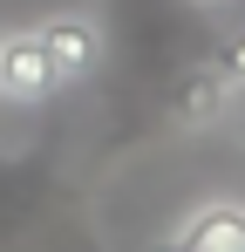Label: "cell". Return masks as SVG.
<instances>
[{
	"label": "cell",
	"instance_id": "obj_1",
	"mask_svg": "<svg viewBox=\"0 0 245 252\" xmlns=\"http://www.w3.org/2000/svg\"><path fill=\"white\" fill-rule=\"evenodd\" d=\"M34 41H41V55H48V68H55V89H75V82H89V75L102 68V28L82 21V14H48V21H34Z\"/></svg>",
	"mask_w": 245,
	"mask_h": 252
},
{
	"label": "cell",
	"instance_id": "obj_2",
	"mask_svg": "<svg viewBox=\"0 0 245 252\" xmlns=\"http://www.w3.org/2000/svg\"><path fill=\"white\" fill-rule=\"evenodd\" d=\"M163 252H245V198L218 191V198H198L170 225Z\"/></svg>",
	"mask_w": 245,
	"mask_h": 252
},
{
	"label": "cell",
	"instance_id": "obj_3",
	"mask_svg": "<svg viewBox=\"0 0 245 252\" xmlns=\"http://www.w3.org/2000/svg\"><path fill=\"white\" fill-rule=\"evenodd\" d=\"M61 89H55V68H48V55H41L34 28H14V34H0V102L7 109H41V102H55Z\"/></svg>",
	"mask_w": 245,
	"mask_h": 252
},
{
	"label": "cell",
	"instance_id": "obj_4",
	"mask_svg": "<svg viewBox=\"0 0 245 252\" xmlns=\"http://www.w3.org/2000/svg\"><path fill=\"white\" fill-rule=\"evenodd\" d=\"M211 62L225 68L232 89H245V34H218V41H211Z\"/></svg>",
	"mask_w": 245,
	"mask_h": 252
},
{
	"label": "cell",
	"instance_id": "obj_5",
	"mask_svg": "<svg viewBox=\"0 0 245 252\" xmlns=\"http://www.w3.org/2000/svg\"><path fill=\"white\" fill-rule=\"evenodd\" d=\"M232 136H239V150H245V102L232 109Z\"/></svg>",
	"mask_w": 245,
	"mask_h": 252
},
{
	"label": "cell",
	"instance_id": "obj_6",
	"mask_svg": "<svg viewBox=\"0 0 245 252\" xmlns=\"http://www.w3.org/2000/svg\"><path fill=\"white\" fill-rule=\"evenodd\" d=\"M191 7H225V0H191Z\"/></svg>",
	"mask_w": 245,
	"mask_h": 252
}]
</instances>
